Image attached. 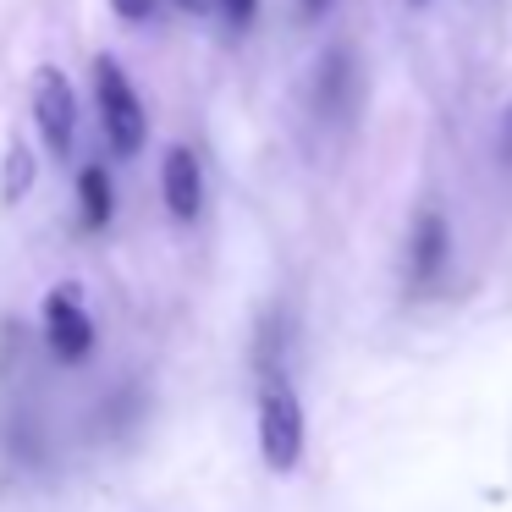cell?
<instances>
[{
	"label": "cell",
	"mask_w": 512,
	"mask_h": 512,
	"mask_svg": "<svg viewBox=\"0 0 512 512\" xmlns=\"http://www.w3.org/2000/svg\"><path fill=\"white\" fill-rule=\"evenodd\" d=\"M259 452L276 474H292L303 457V402L281 375H265L259 386Z\"/></svg>",
	"instance_id": "1"
},
{
	"label": "cell",
	"mask_w": 512,
	"mask_h": 512,
	"mask_svg": "<svg viewBox=\"0 0 512 512\" xmlns=\"http://www.w3.org/2000/svg\"><path fill=\"white\" fill-rule=\"evenodd\" d=\"M94 94H100V122H105V138H111L116 155H138L144 149V105H138L133 83H127V72L116 67L111 56L94 61Z\"/></svg>",
	"instance_id": "2"
},
{
	"label": "cell",
	"mask_w": 512,
	"mask_h": 512,
	"mask_svg": "<svg viewBox=\"0 0 512 512\" xmlns=\"http://www.w3.org/2000/svg\"><path fill=\"white\" fill-rule=\"evenodd\" d=\"M45 336H50V353L61 358V364H78V358H89L94 347V320L89 309H83V292L78 287H56L45 298Z\"/></svg>",
	"instance_id": "3"
},
{
	"label": "cell",
	"mask_w": 512,
	"mask_h": 512,
	"mask_svg": "<svg viewBox=\"0 0 512 512\" xmlns=\"http://www.w3.org/2000/svg\"><path fill=\"white\" fill-rule=\"evenodd\" d=\"M34 122L45 133V144L56 155L72 149V133H78V100H72V83L61 78L56 67H39L34 72Z\"/></svg>",
	"instance_id": "4"
},
{
	"label": "cell",
	"mask_w": 512,
	"mask_h": 512,
	"mask_svg": "<svg viewBox=\"0 0 512 512\" xmlns=\"http://www.w3.org/2000/svg\"><path fill=\"white\" fill-rule=\"evenodd\" d=\"M160 193H166V210L177 221H199L204 210V171H199V155L188 144H177L160 166Z\"/></svg>",
	"instance_id": "5"
},
{
	"label": "cell",
	"mask_w": 512,
	"mask_h": 512,
	"mask_svg": "<svg viewBox=\"0 0 512 512\" xmlns=\"http://www.w3.org/2000/svg\"><path fill=\"white\" fill-rule=\"evenodd\" d=\"M446 254H452V232H446V215L441 210H419L408 232V270L413 281H435L446 270Z\"/></svg>",
	"instance_id": "6"
},
{
	"label": "cell",
	"mask_w": 512,
	"mask_h": 512,
	"mask_svg": "<svg viewBox=\"0 0 512 512\" xmlns=\"http://www.w3.org/2000/svg\"><path fill=\"white\" fill-rule=\"evenodd\" d=\"M314 100H320V111H325V116H336V122H342V116L353 111V100H358V78H353V50H347V45H336L331 56H325L320 78H314Z\"/></svg>",
	"instance_id": "7"
},
{
	"label": "cell",
	"mask_w": 512,
	"mask_h": 512,
	"mask_svg": "<svg viewBox=\"0 0 512 512\" xmlns=\"http://www.w3.org/2000/svg\"><path fill=\"white\" fill-rule=\"evenodd\" d=\"M78 199H83V221H89V226L111 221V177H105V166H83Z\"/></svg>",
	"instance_id": "8"
},
{
	"label": "cell",
	"mask_w": 512,
	"mask_h": 512,
	"mask_svg": "<svg viewBox=\"0 0 512 512\" xmlns=\"http://www.w3.org/2000/svg\"><path fill=\"white\" fill-rule=\"evenodd\" d=\"M28 188H34V155H28V144H12V155H6V199H23Z\"/></svg>",
	"instance_id": "9"
},
{
	"label": "cell",
	"mask_w": 512,
	"mask_h": 512,
	"mask_svg": "<svg viewBox=\"0 0 512 512\" xmlns=\"http://www.w3.org/2000/svg\"><path fill=\"white\" fill-rule=\"evenodd\" d=\"M215 6H221V17L232 28H248V23H254V12H259V0H215Z\"/></svg>",
	"instance_id": "10"
},
{
	"label": "cell",
	"mask_w": 512,
	"mask_h": 512,
	"mask_svg": "<svg viewBox=\"0 0 512 512\" xmlns=\"http://www.w3.org/2000/svg\"><path fill=\"white\" fill-rule=\"evenodd\" d=\"M111 6L127 17V23H149V12H155V0H111Z\"/></svg>",
	"instance_id": "11"
},
{
	"label": "cell",
	"mask_w": 512,
	"mask_h": 512,
	"mask_svg": "<svg viewBox=\"0 0 512 512\" xmlns=\"http://www.w3.org/2000/svg\"><path fill=\"white\" fill-rule=\"evenodd\" d=\"M501 160H507V166H512V111L501 116Z\"/></svg>",
	"instance_id": "12"
},
{
	"label": "cell",
	"mask_w": 512,
	"mask_h": 512,
	"mask_svg": "<svg viewBox=\"0 0 512 512\" xmlns=\"http://www.w3.org/2000/svg\"><path fill=\"white\" fill-rule=\"evenodd\" d=\"M325 6H331V0H303V12H309V17H320Z\"/></svg>",
	"instance_id": "13"
},
{
	"label": "cell",
	"mask_w": 512,
	"mask_h": 512,
	"mask_svg": "<svg viewBox=\"0 0 512 512\" xmlns=\"http://www.w3.org/2000/svg\"><path fill=\"white\" fill-rule=\"evenodd\" d=\"M408 6H430V0H408Z\"/></svg>",
	"instance_id": "14"
},
{
	"label": "cell",
	"mask_w": 512,
	"mask_h": 512,
	"mask_svg": "<svg viewBox=\"0 0 512 512\" xmlns=\"http://www.w3.org/2000/svg\"><path fill=\"white\" fill-rule=\"evenodd\" d=\"M182 6H204V0H182Z\"/></svg>",
	"instance_id": "15"
}]
</instances>
